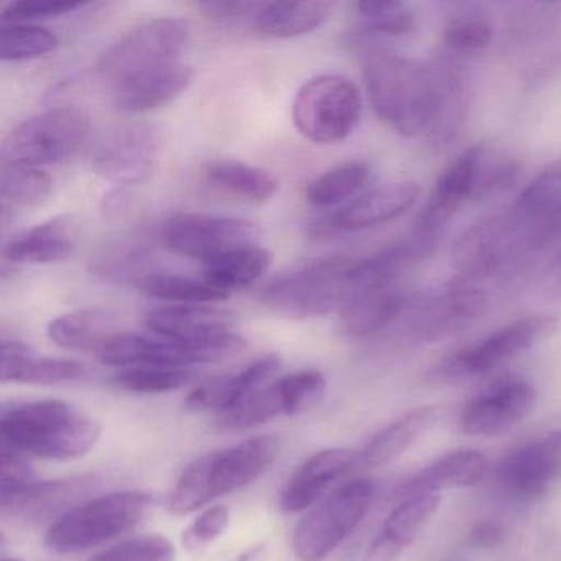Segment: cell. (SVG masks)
<instances>
[{
	"label": "cell",
	"mask_w": 561,
	"mask_h": 561,
	"mask_svg": "<svg viewBox=\"0 0 561 561\" xmlns=\"http://www.w3.org/2000/svg\"><path fill=\"white\" fill-rule=\"evenodd\" d=\"M482 146L469 147L456 157L436 180L432 193L413 219V229L439 232L466 202L472 199Z\"/></svg>",
	"instance_id": "44dd1931"
},
{
	"label": "cell",
	"mask_w": 561,
	"mask_h": 561,
	"mask_svg": "<svg viewBox=\"0 0 561 561\" xmlns=\"http://www.w3.org/2000/svg\"><path fill=\"white\" fill-rule=\"evenodd\" d=\"M103 426L64 400H37L5 410L2 449L48 461L83 458L100 442Z\"/></svg>",
	"instance_id": "7a4b0ae2"
},
{
	"label": "cell",
	"mask_w": 561,
	"mask_h": 561,
	"mask_svg": "<svg viewBox=\"0 0 561 561\" xmlns=\"http://www.w3.org/2000/svg\"><path fill=\"white\" fill-rule=\"evenodd\" d=\"M439 504V494H415L402 499L386 518L382 530L376 537L377 540L392 548L396 553L402 554L432 520Z\"/></svg>",
	"instance_id": "d590c367"
},
{
	"label": "cell",
	"mask_w": 561,
	"mask_h": 561,
	"mask_svg": "<svg viewBox=\"0 0 561 561\" xmlns=\"http://www.w3.org/2000/svg\"><path fill=\"white\" fill-rule=\"evenodd\" d=\"M188 47V22L176 18L153 19L111 45L101 55L96 71L111 90L126 81L186 64Z\"/></svg>",
	"instance_id": "8992f818"
},
{
	"label": "cell",
	"mask_w": 561,
	"mask_h": 561,
	"mask_svg": "<svg viewBox=\"0 0 561 561\" xmlns=\"http://www.w3.org/2000/svg\"><path fill=\"white\" fill-rule=\"evenodd\" d=\"M147 261V251L130 242H116L107 245L94 262H91L94 274L101 277L114 278V280H124V278H134L136 285L142 280L146 275L140 274L144 262Z\"/></svg>",
	"instance_id": "ee69618b"
},
{
	"label": "cell",
	"mask_w": 561,
	"mask_h": 561,
	"mask_svg": "<svg viewBox=\"0 0 561 561\" xmlns=\"http://www.w3.org/2000/svg\"><path fill=\"white\" fill-rule=\"evenodd\" d=\"M265 545H255V547L248 548L242 551L239 557H236L232 561H262L264 560Z\"/></svg>",
	"instance_id": "db71d44e"
},
{
	"label": "cell",
	"mask_w": 561,
	"mask_h": 561,
	"mask_svg": "<svg viewBox=\"0 0 561 561\" xmlns=\"http://www.w3.org/2000/svg\"><path fill=\"white\" fill-rule=\"evenodd\" d=\"M2 561H22V560H19V558H4V560Z\"/></svg>",
	"instance_id": "9f6ffc18"
},
{
	"label": "cell",
	"mask_w": 561,
	"mask_h": 561,
	"mask_svg": "<svg viewBox=\"0 0 561 561\" xmlns=\"http://www.w3.org/2000/svg\"><path fill=\"white\" fill-rule=\"evenodd\" d=\"M360 466L359 451L328 448L311 455L285 482L280 492V511L298 514L320 501L331 485L350 478Z\"/></svg>",
	"instance_id": "ffe728a7"
},
{
	"label": "cell",
	"mask_w": 561,
	"mask_h": 561,
	"mask_svg": "<svg viewBox=\"0 0 561 561\" xmlns=\"http://www.w3.org/2000/svg\"><path fill=\"white\" fill-rule=\"evenodd\" d=\"M415 31V18L407 8L399 9L382 18L367 19L363 25L350 32L347 42L363 47L376 38H403Z\"/></svg>",
	"instance_id": "bcb514c9"
},
{
	"label": "cell",
	"mask_w": 561,
	"mask_h": 561,
	"mask_svg": "<svg viewBox=\"0 0 561 561\" xmlns=\"http://www.w3.org/2000/svg\"><path fill=\"white\" fill-rule=\"evenodd\" d=\"M412 295L393 287L351 291L340 308V328L346 336L366 337L386 330L405 313Z\"/></svg>",
	"instance_id": "484cf974"
},
{
	"label": "cell",
	"mask_w": 561,
	"mask_h": 561,
	"mask_svg": "<svg viewBox=\"0 0 561 561\" xmlns=\"http://www.w3.org/2000/svg\"><path fill=\"white\" fill-rule=\"evenodd\" d=\"M557 331L558 320L551 314L520 318L489 334L474 346L446 357L433 369L432 377L439 382H458L484 376L551 340Z\"/></svg>",
	"instance_id": "30bf717a"
},
{
	"label": "cell",
	"mask_w": 561,
	"mask_h": 561,
	"mask_svg": "<svg viewBox=\"0 0 561 561\" xmlns=\"http://www.w3.org/2000/svg\"><path fill=\"white\" fill-rule=\"evenodd\" d=\"M58 37L47 28L34 24H2L0 58L2 61H28L54 54Z\"/></svg>",
	"instance_id": "b9f144b4"
},
{
	"label": "cell",
	"mask_w": 561,
	"mask_h": 561,
	"mask_svg": "<svg viewBox=\"0 0 561 561\" xmlns=\"http://www.w3.org/2000/svg\"><path fill=\"white\" fill-rule=\"evenodd\" d=\"M528 255L561 238V160L545 167L508 206Z\"/></svg>",
	"instance_id": "ac0fdd59"
},
{
	"label": "cell",
	"mask_w": 561,
	"mask_h": 561,
	"mask_svg": "<svg viewBox=\"0 0 561 561\" xmlns=\"http://www.w3.org/2000/svg\"><path fill=\"white\" fill-rule=\"evenodd\" d=\"M485 305L488 294L482 285L458 275L438 290L410 297L403 313L407 317V330L413 340H443L481 317Z\"/></svg>",
	"instance_id": "7c38bea8"
},
{
	"label": "cell",
	"mask_w": 561,
	"mask_h": 561,
	"mask_svg": "<svg viewBox=\"0 0 561 561\" xmlns=\"http://www.w3.org/2000/svg\"><path fill=\"white\" fill-rule=\"evenodd\" d=\"M31 466L18 453L2 449V478H0V501L12 497L37 482Z\"/></svg>",
	"instance_id": "681fc988"
},
{
	"label": "cell",
	"mask_w": 561,
	"mask_h": 561,
	"mask_svg": "<svg viewBox=\"0 0 561 561\" xmlns=\"http://www.w3.org/2000/svg\"><path fill=\"white\" fill-rule=\"evenodd\" d=\"M405 8L403 2L399 0H360L356 4V11L363 15L364 19L382 18V15L392 14L399 9Z\"/></svg>",
	"instance_id": "f5cc1de1"
},
{
	"label": "cell",
	"mask_w": 561,
	"mask_h": 561,
	"mask_svg": "<svg viewBox=\"0 0 561 561\" xmlns=\"http://www.w3.org/2000/svg\"><path fill=\"white\" fill-rule=\"evenodd\" d=\"M84 2L70 0H21L2 12V24H27L32 21L61 18L84 8Z\"/></svg>",
	"instance_id": "7dc6e473"
},
{
	"label": "cell",
	"mask_w": 561,
	"mask_h": 561,
	"mask_svg": "<svg viewBox=\"0 0 561 561\" xmlns=\"http://www.w3.org/2000/svg\"><path fill=\"white\" fill-rule=\"evenodd\" d=\"M75 252V225L67 216L19 232L4 244V261L12 264H54Z\"/></svg>",
	"instance_id": "f546056e"
},
{
	"label": "cell",
	"mask_w": 561,
	"mask_h": 561,
	"mask_svg": "<svg viewBox=\"0 0 561 561\" xmlns=\"http://www.w3.org/2000/svg\"><path fill=\"white\" fill-rule=\"evenodd\" d=\"M280 369V357L275 354L259 357L232 376L216 377L196 387L185 400V409L193 413H221L238 407L252 393L267 386Z\"/></svg>",
	"instance_id": "7402d4cb"
},
{
	"label": "cell",
	"mask_w": 561,
	"mask_h": 561,
	"mask_svg": "<svg viewBox=\"0 0 561 561\" xmlns=\"http://www.w3.org/2000/svg\"><path fill=\"white\" fill-rule=\"evenodd\" d=\"M91 373L78 360L38 356L21 341H4L0 350V379L2 382L35 383V386H65L83 382Z\"/></svg>",
	"instance_id": "d4e9b609"
},
{
	"label": "cell",
	"mask_w": 561,
	"mask_h": 561,
	"mask_svg": "<svg viewBox=\"0 0 561 561\" xmlns=\"http://www.w3.org/2000/svg\"><path fill=\"white\" fill-rule=\"evenodd\" d=\"M442 419L438 405H422L383 426L359 451L360 466L364 468H382L403 455L410 446L415 445L426 432Z\"/></svg>",
	"instance_id": "83f0119b"
},
{
	"label": "cell",
	"mask_w": 561,
	"mask_h": 561,
	"mask_svg": "<svg viewBox=\"0 0 561 561\" xmlns=\"http://www.w3.org/2000/svg\"><path fill=\"white\" fill-rule=\"evenodd\" d=\"M363 78L370 106L387 127L405 137L428 134L436 104L432 64L374 47L364 54Z\"/></svg>",
	"instance_id": "6da1fadb"
},
{
	"label": "cell",
	"mask_w": 561,
	"mask_h": 561,
	"mask_svg": "<svg viewBox=\"0 0 561 561\" xmlns=\"http://www.w3.org/2000/svg\"><path fill=\"white\" fill-rule=\"evenodd\" d=\"M554 271H557L558 280H561V255L558 257L557 265H554Z\"/></svg>",
	"instance_id": "11a10c76"
},
{
	"label": "cell",
	"mask_w": 561,
	"mask_h": 561,
	"mask_svg": "<svg viewBox=\"0 0 561 561\" xmlns=\"http://www.w3.org/2000/svg\"><path fill=\"white\" fill-rule=\"evenodd\" d=\"M98 481L93 476L37 481L25 491L9 499H2L0 507L5 517L24 522H41L55 515L60 518L70 511L67 507L73 508L84 502Z\"/></svg>",
	"instance_id": "603a6c76"
},
{
	"label": "cell",
	"mask_w": 561,
	"mask_h": 561,
	"mask_svg": "<svg viewBox=\"0 0 561 561\" xmlns=\"http://www.w3.org/2000/svg\"><path fill=\"white\" fill-rule=\"evenodd\" d=\"M535 400L537 392L528 380L502 377L469 400L462 410V432L481 438L504 435L527 419L534 410Z\"/></svg>",
	"instance_id": "2e32d148"
},
{
	"label": "cell",
	"mask_w": 561,
	"mask_h": 561,
	"mask_svg": "<svg viewBox=\"0 0 561 561\" xmlns=\"http://www.w3.org/2000/svg\"><path fill=\"white\" fill-rule=\"evenodd\" d=\"M142 294L170 305H211L225 301L229 295L216 290L205 280L175 274H149L136 285Z\"/></svg>",
	"instance_id": "f35d334b"
},
{
	"label": "cell",
	"mask_w": 561,
	"mask_h": 561,
	"mask_svg": "<svg viewBox=\"0 0 561 561\" xmlns=\"http://www.w3.org/2000/svg\"><path fill=\"white\" fill-rule=\"evenodd\" d=\"M327 392L320 370H298L259 389L229 412L216 416L225 430H245L265 425L280 416L298 415L317 407Z\"/></svg>",
	"instance_id": "4fadbf2b"
},
{
	"label": "cell",
	"mask_w": 561,
	"mask_h": 561,
	"mask_svg": "<svg viewBox=\"0 0 561 561\" xmlns=\"http://www.w3.org/2000/svg\"><path fill=\"white\" fill-rule=\"evenodd\" d=\"M518 173H520V165L517 160L504 153L492 152L491 149L482 146L472 202H482V199L501 195L517 182Z\"/></svg>",
	"instance_id": "7bdbcfd3"
},
{
	"label": "cell",
	"mask_w": 561,
	"mask_h": 561,
	"mask_svg": "<svg viewBox=\"0 0 561 561\" xmlns=\"http://www.w3.org/2000/svg\"><path fill=\"white\" fill-rule=\"evenodd\" d=\"M357 259L327 255L278 275L261 291V304L295 320L327 317L340 311L351 291V272Z\"/></svg>",
	"instance_id": "5b68a950"
},
{
	"label": "cell",
	"mask_w": 561,
	"mask_h": 561,
	"mask_svg": "<svg viewBox=\"0 0 561 561\" xmlns=\"http://www.w3.org/2000/svg\"><path fill=\"white\" fill-rule=\"evenodd\" d=\"M90 117L78 107H57L15 126L2 139L5 165L42 167L73 157L90 137Z\"/></svg>",
	"instance_id": "ba28073f"
},
{
	"label": "cell",
	"mask_w": 561,
	"mask_h": 561,
	"mask_svg": "<svg viewBox=\"0 0 561 561\" xmlns=\"http://www.w3.org/2000/svg\"><path fill=\"white\" fill-rule=\"evenodd\" d=\"M524 241L508 208L466 229L453 244L451 261L459 277L481 282L507 272L527 259Z\"/></svg>",
	"instance_id": "8fae6325"
},
{
	"label": "cell",
	"mask_w": 561,
	"mask_h": 561,
	"mask_svg": "<svg viewBox=\"0 0 561 561\" xmlns=\"http://www.w3.org/2000/svg\"><path fill=\"white\" fill-rule=\"evenodd\" d=\"M419 198L420 186L416 183H389L351 199L337 211L320 216L311 222L308 231L317 238H331L341 232L376 228L405 215Z\"/></svg>",
	"instance_id": "e0dca14e"
},
{
	"label": "cell",
	"mask_w": 561,
	"mask_h": 561,
	"mask_svg": "<svg viewBox=\"0 0 561 561\" xmlns=\"http://www.w3.org/2000/svg\"><path fill=\"white\" fill-rule=\"evenodd\" d=\"M442 37L443 44L453 54H476L491 45L494 22L485 9L466 5L448 19Z\"/></svg>",
	"instance_id": "74e56055"
},
{
	"label": "cell",
	"mask_w": 561,
	"mask_h": 561,
	"mask_svg": "<svg viewBox=\"0 0 561 561\" xmlns=\"http://www.w3.org/2000/svg\"><path fill=\"white\" fill-rule=\"evenodd\" d=\"M272 259L271 251L257 244L231 249L203 262V280L229 295L257 282L271 267Z\"/></svg>",
	"instance_id": "d6a6232c"
},
{
	"label": "cell",
	"mask_w": 561,
	"mask_h": 561,
	"mask_svg": "<svg viewBox=\"0 0 561 561\" xmlns=\"http://www.w3.org/2000/svg\"><path fill=\"white\" fill-rule=\"evenodd\" d=\"M198 374L183 367L137 366L127 367L113 377L117 389L130 393H167L183 389L196 379Z\"/></svg>",
	"instance_id": "60d3db41"
},
{
	"label": "cell",
	"mask_w": 561,
	"mask_h": 561,
	"mask_svg": "<svg viewBox=\"0 0 561 561\" xmlns=\"http://www.w3.org/2000/svg\"><path fill=\"white\" fill-rule=\"evenodd\" d=\"M505 538H507V530L504 524L497 520H482L468 531L466 543L479 550H491L504 543Z\"/></svg>",
	"instance_id": "816d5d0a"
},
{
	"label": "cell",
	"mask_w": 561,
	"mask_h": 561,
	"mask_svg": "<svg viewBox=\"0 0 561 561\" xmlns=\"http://www.w3.org/2000/svg\"><path fill=\"white\" fill-rule=\"evenodd\" d=\"M363 100L353 81L340 75L311 78L295 94L291 119L301 136L320 146L346 139L356 129Z\"/></svg>",
	"instance_id": "9c48e42d"
},
{
	"label": "cell",
	"mask_w": 561,
	"mask_h": 561,
	"mask_svg": "<svg viewBox=\"0 0 561 561\" xmlns=\"http://www.w3.org/2000/svg\"><path fill=\"white\" fill-rule=\"evenodd\" d=\"M232 314L211 305H167L147 313L146 327L160 340L206 343L231 333Z\"/></svg>",
	"instance_id": "cb8c5ba5"
},
{
	"label": "cell",
	"mask_w": 561,
	"mask_h": 561,
	"mask_svg": "<svg viewBox=\"0 0 561 561\" xmlns=\"http://www.w3.org/2000/svg\"><path fill=\"white\" fill-rule=\"evenodd\" d=\"M333 4L311 2H272L262 5L252 22V31L262 38H295L317 31L330 19Z\"/></svg>",
	"instance_id": "836d02e7"
},
{
	"label": "cell",
	"mask_w": 561,
	"mask_h": 561,
	"mask_svg": "<svg viewBox=\"0 0 561 561\" xmlns=\"http://www.w3.org/2000/svg\"><path fill=\"white\" fill-rule=\"evenodd\" d=\"M264 2H241V0H232V2H202L199 9L205 11L208 18L219 24H242V22H254L261 11Z\"/></svg>",
	"instance_id": "f907efd6"
},
{
	"label": "cell",
	"mask_w": 561,
	"mask_h": 561,
	"mask_svg": "<svg viewBox=\"0 0 561 561\" xmlns=\"http://www.w3.org/2000/svg\"><path fill=\"white\" fill-rule=\"evenodd\" d=\"M488 458L478 449H456L426 466L397 489L399 501L415 494H439L445 489L472 488L484 479Z\"/></svg>",
	"instance_id": "4316f807"
},
{
	"label": "cell",
	"mask_w": 561,
	"mask_h": 561,
	"mask_svg": "<svg viewBox=\"0 0 561 561\" xmlns=\"http://www.w3.org/2000/svg\"><path fill=\"white\" fill-rule=\"evenodd\" d=\"M110 314L101 310H78L61 314L48 324V337L57 346L75 353H96L116 331Z\"/></svg>",
	"instance_id": "e575fe53"
},
{
	"label": "cell",
	"mask_w": 561,
	"mask_h": 561,
	"mask_svg": "<svg viewBox=\"0 0 561 561\" xmlns=\"http://www.w3.org/2000/svg\"><path fill=\"white\" fill-rule=\"evenodd\" d=\"M278 456V439L254 436L196 458L176 481L169 499L173 515H188L221 495L231 494L261 478Z\"/></svg>",
	"instance_id": "3957f363"
},
{
	"label": "cell",
	"mask_w": 561,
	"mask_h": 561,
	"mask_svg": "<svg viewBox=\"0 0 561 561\" xmlns=\"http://www.w3.org/2000/svg\"><path fill=\"white\" fill-rule=\"evenodd\" d=\"M370 167L360 160L334 167L308 185L307 202L314 208L327 209L347 202L366 185Z\"/></svg>",
	"instance_id": "8d00e7d4"
},
{
	"label": "cell",
	"mask_w": 561,
	"mask_h": 561,
	"mask_svg": "<svg viewBox=\"0 0 561 561\" xmlns=\"http://www.w3.org/2000/svg\"><path fill=\"white\" fill-rule=\"evenodd\" d=\"M259 236L261 229L248 219L202 213H179L162 226V239L170 251L203 262L231 249L255 244Z\"/></svg>",
	"instance_id": "5bb4252c"
},
{
	"label": "cell",
	"mask_w": 561,
	"mask_h": 561,
	"mask_svg": "<svg viewBox=\"0 0 561 561\" xmlns=\"http://www.w3.org/2000/svg\"><path fill=\"white\" fill-rule=\"evenodd\" d=\"M152 508V495L142 491L110 492L88 499L48 527L45 547L58 554L101 547L136 528Z\"/></svg>",
	"instance_id": "277c9868"
},
{
	"label": "cell",
	"mask_w": 561,
	"mask_h": 561,
	"mask_svg": "<svg viewBox=\"0 0 561 561\" xmlns=\"http://www.w3.org/2000/svg\"><path fill=\"white\" fill-rule=\"evenodd\" d=\"M175 545L163 535H140L121 541L90 561H175Z\"/></svg>",
	"instance_id": "f6af8a7d"
},
{
	"label": "cell",
	"mask_w": 561,
	"mask_h": 561,
	"mask_svg": "<svg viewBox=\"0 0 561 561\" xmlns=\"http://www.w3.org/2000/svg\"><path fill=\"white\" fill-rule=\"evenodd\" d=\"M561 476V430L517 446L499 461L495 484L515 502L543 497Z\"/></svg>",
	"instance_id": "9a60e30c"
},
{
	"label": "cell",
	"mask_w": 561,
	"mask_h": 561,
	"mask_svg": "<svg viewBox=\"0 0 561 561\" xmlns=\"http://www.w3.org/2000/svg\"><path fill=\"white\" fill-rule=\"evenodd\" d=\"M160 152L159 130L134 124L111 134L94 153L93 169L116 185H134L152 173Z\"/></svg>",
	"instance_id": "d6986e66"
},
{
	"label": "cell",
	"mask_w": 561,
	"mask_h": 561,
	"mask_svg": "<svg viewBox=\"0 0 561 561\" xmlns=\"http://www.w3.org/2000/svg\"><path fill=\"white\" fill-rule=\"evenodd\" d=\"M432 65L436 80V104L428 134L433 142L446 144L459 133L468 116V75L461 65L449 58H442Z\"/></svg>",
	"instance_id": "4dcf8cb0"
},
{
	"label": "cell",
	"mask_w": 561,
	"mask_h": 561,
	"mask_svg": "<svg viewBox=\"0 0 561 561\" xmlns=\"http://www.w3.org/2000/svg\"><path fill=\"white\" fill-rule=\"evenodd\" d=\"M192 65L182 64L111 88L114 106L121 113L142 114L173 103L192 83Z\"/></svg>",
	"instance_id": "f1b7e54d"
},
{
	"label": "cell",
	"mask_w": 561,
	"mask_h": 561,
	"mask_svg": "<svg viewBox=\"0 0 561 561\" xmlns=\"http://www.w3.org/2000/svg\"><path fill=\"white\" fill-rule=\"evenodd\" d=\"M202 172L213 188L248 205H264L278 192V180L271 172L238 160H208Z\"/></svg>",
	"instance_id": "1f68e13d"
},
{
	"label": "cell",
	"mask_w": 561,
	"mask_h": 561,
	"mask_svg": "<svg viewBox=\"0 0 561 561\" xmlns=\"http://www.w3.org/2000/svg\"><path fill=\"white\" fill-rule=\"evenodd\" d=\"M376 499L369 478H354L334 489L311 508L294 531L295 557L300 561H323L359 527Z\"/></svg>",
	"instance_id": "52a82bcc"
},
{
	"label": "cell",
	"mask_w": 561,
	"mask_h": 561,
	"mask_svg": "<svg viewBox=\"0 0 561 561\" xmlns=\"http://www.w3.org/2000/svg\"><path fill=\"white\" fill-rule=\"evenodd\" d=\"M229 520H231V511L226 505L206 508L183 535V543L188 548L211 543L228 530Z\"/></svg>",
	"instance_id": "c3c4849f"
},
{
	"label": "cell",
	"mask_w": 561,
	"mask_h": 561,
	"mask_svg": "<svg viewBox=\"0 0 561 561\" xmlns=\"http://www.w3.org/2000/svg\"><path fill=\"white\" fill-rule=\"evenodd\" d=\"M54 180L37 167L2 165L0 195L4 205L41 206L50 199Z\"/></svg>",
	"instance_id": "ab89813d"
}]
</instances>
